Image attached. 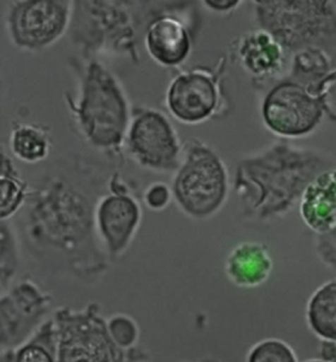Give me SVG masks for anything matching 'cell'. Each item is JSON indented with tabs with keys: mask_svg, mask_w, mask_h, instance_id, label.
<instances>
[{
	"mask_svg": "<svg viewBox=\"0 0 336 362\" xmlns=\"http://www.w3.org/2000/svg\"><path fill=\"white\" fill-rule=\"evenodd\" d=\"M199 362H220L217 360H215V358H205V360H201Z\"/></svg>",
	"mask_w": 336,
	"mask_h": 362,
	"instance_id": "29",
	"label": "cell"
},
{
	"mask_svg": "<svg viewBox=\"0 0 336 362\" xmlns=\"http://www.w3.org/2000/svg\"><path fill=\"white\" fill-rule=\"evenodd\" d=\"M57 331L58 362H148L141 348L117 346L97 302L81 309L61 307L52 315Z\"/></svg>",
	"mask_w": 336,
	"mask_h": 362,
	"instance_id": "8",
	"label": "cell"
},
{
	"mask_svg": "<svg viewBox=\"0 0 336 362\" xmlns=\"http://www.w3.org/2000/svg\"><path fill=\"white\" fill-rule=\"evenodd\" d=\"M29 194V184L21 177L13 158L5 153H0V220H13Z\"/></svg>",
	"mask_w": 336,
	"mask_h": 362,
	"instance_id": "21",
	"label": "cell"
},
{
	"mask_svg": "<svg viewBox=\"0 0 336 362\" xmlns=\"http://www.w3.org/2000/svg\"><path fill=\"white\" fill-rule=\"evenodd\" d=\"M315 251L325 267L336 271V227L327 233L316 235Z\"/></svg>",
	"mask_w": 336,
	"mask_h": 362,
	"instance_id": "25",
	"label": "cell"
},
{
	"mask_svg": "<svg viewBox=\"0 0 336 362\" xmlns=\"http://www.w3.org/2000/svg\"><path fill=\"white\" fill-rule=\"evenodd\" d=\"M117 168L74 155L59 158L29 185L13 221L22 249L42 271L87 285L107 276L111 259L97 233L95 209Z\"/></svg>",
	"mask_w": 336,
	"mask_h": 362,
	"instance_id": "1",
	"label": "cell"
},
{
	"mask_svg": "<svg viewBox=\"0 0 336 362\" xmlns=\"http://www.w3.org/2000/svg\"><path fill=\"white\" fill-rule=\"evenodd\" d=\"M274 271V259L265 244L241 242L227 255L224 272L232 284L254 288L265 284Z\"/></svg>",
	"mask_w": 336,
	"mask_h": 362,
	"instance_id": "17",
	"label": "cell"
},
{
	"mask_svg": "<svg viewBox=\"0 0 336 362\" xmlns=\"http://www.w3.org/2000/svg\"><path fill=\"white\" fill-rule=\"evenodd\" d=\"M73 8L70 0L10 1L5 13L8 37L22 51L49 49L69 32Z\"/></svg>",
	"mask_w": 336,
	"mask_h": 362,
	"instance_id": "11",
	"label": "cell"
},
{
	"mask_svg": "<svg viewBox=\"0 0 336 362\" xmlns=\"http://www.w3.org/2000/svg\"><path fill=\"white\" fill-rule=\"evenodd\" d=\"M167 4L168 1L78 0L68 32L70 42L78 49L80 57L119 56L138 64L145 29Z\"/></svg>",
	"mask_w": 336,
	"mask_h": 362,
	"instance_id": "4",
	"label": "cell"
},
{
	"mask_svg": "<svg viewBox=\"0 0 336 362\" xmlns=\"http://www.w3.org/2000/svg\"><path fill=\"white\" fill-rule=\"evenodd\" d=\"M21 240L13 220L0 221V291L4 293L18 278Z\"/></svg>",
	"mask_w": 336,
	"mask_h": 362,
	"instance_id": "22",
	"label": "cell"
},
{
	"mask_svg": "<svg viewBox=\"0 0 336 362\" xmlns=\"http://www.w3.org/2000/svg\"><path fill=\"white\" fill-rule=\"evenodd\" d=\"M334 85L335 81L320 86L305 85L283 75L263 95V124L280 139L291 141L311 136L325 119L336 122L330 98Z\"/></svg>",
	"mask_w": 336,
	"mask_h": 362,
	"instance_id": "7",
	"label": "cell"
},
{
	"mask_svg": "<svg viewBox=\"0 0 336 362\" xmlns=\"http://www.w3.org/2000/svg\"><path fill=\"white\" fill-rule=\"evenodd\" d=\"M203 4L204 8H208L211 13H217V15H230L241 6L242 1L240 0H205L203 1Z\"/></svg>",
	"mask_w": 336,
	"mask_h": 362,
	"instance_id": "27",
	"label": "cell"
},
{
	"mask_svg": "<svg viewBox=\"0 0 336 362\" xmlns=\"http://www.w3.org/2000/svg\"><path fill=\"white\" fill-rule=\"evenodd\" d=\"M300 218L316 235L336 227V167L318 174L304 191L299 206Z\"/></svg>",
	"mask_w": 336,
	"mask_h": 362,
	"instance_id": "16",
	"label": "cell"
},
{
	"mask_svg": "<svg viewBox=\"0 0 336 362\" xmlns=\"http://www.w3.org/2000/svg\"><path fill=\"white\" fill-rule=\"evenodd\" d=\"M75 92L64 93L78 138L116 167H124L133 107L122 83L99 58H70Z\"/></svg>",
	"mask_w": 336,
	"mask_h": 362,
	"instance_id": "3",
	"label": "cell"
},
{
	"mask_svg": "<svg viewBox=\"0 0 336 362\" xmlns=\"http://www.w3.org/2000/svg\"><path fill=\"white\" fill-rule=\"evenodd\" d=\"M335 167L317 148L280 139L238 160L233 191L242 218L274 223L299 206L304 191L318 174Z\"/></svg>",
	"mask_w": 336,
	"mask_h": 362,
	"instance_id": "2",
	"label": "cell"
},
{
	"mask_svg": "<svg viewBox=\"0 0 336 362\" xmlns=\"http://www.w3.org/2000/svg\"><path fill=\"white\" fill-rule=\"evenodd\" d=\"M124 151L136 165L156 173H175L184 156V144L164 112L133 107Z\"/></svg>",
	"mask_w": 336,
	"mask_h": 362,
	"instance_id": "10",
	"label": "cell"
},
{
	"mask_svg": "<svg viewBox=\"0 0 336 362\" xmlns=\"http://www.w3.org/2000/svg\"><path fill=\"white\" fill-rule=\"evenodd\" d=\"M141 221V204L119 170H116L111 179L110 191L100 198L95 209L97 233L111 262L127 252Z\"/></svg>",
	"mask_w": 336,
	"mask_h": 362,
	"instance_id": "13",
	"label": "cell"
},
{
	"mask_svg": "<svg viewBox=\"0 0 336 362\" xmlns=\"http://www.w3.org/2000/svg\"><path fill=\"white\" fill-rule=\"evenodd\" d=\"M54 297L32 278L17 279L0 298V350H13L28 341L49 317Z\"/></svg>",
	"mask_w": 336,
	"mask_h": 362,
	"instance_id": "12",
	"label": "cell"
},
{
	"mask_svg": "<svg viewBox=\"0 0 336 362\" xmlns=\"http://www.w3.org/2000/svg\"><path fill=\"white\" fill-rule=\"evenodd\" d=\"M304 362H330V361H327V360H323V358H322V360H317V358H311V360H308V361H304Z\"/></svg>",
	"mask_w": 336,
	"mask_h": 362,
	"instance_id": "28",
	"label": "cell"
},
{
	"mask_svg": "<svg viewBox=\"0 0 336 362\" xmlns=\"http://www.w3.org/2000/svg\"><path fill=\"white\" fill-rule=\"evenodd\" d=\"M227 58L211 66H198L181 70L169 83L165 102L174 119L186 124H199L221 117L228 112L223 88Z\"/></svg>",
	"mask_w": 336,
	"mask_h": 362,
	"instance_id": "9",
	"label": "cell"
},
{
	"mask_svg": "<svg viewBox=\"0 0 336 362\" xmlns=\"http://www.w3.org/2000/svg\"><path fill=\"white\" fill-rule=\"evenodd\" d=\"M245 362H298L292 346L279 338H267L251 346Z\"/></svg>",
	"mask_w": 336,
	"mask_h": 362,
	"instance_id": "23",
	"label": "cell"
},
{
	"mask_svg": "<svg viewBox=\"0 0 336 362\" xmlns=\"http://www.w3.org/2000/svg\"><path fill=\"white\" fill-rule=\"evenodd\" d=\"M172 197L193 220H208L226 206L230 194L229 170L217 150L192 136L184 143V156L172 179Z\"/></svg>",
	"mask_w": 336,
	"mask_h": 362,
	"instance_id": "6",
	"label": "cell"
},
{
	"mask_svg": "<svg viewBox=\"0 0 336 362\" xmlns=\"http://www.w3.org/2000/svg\"><path fill=\"white\" fill-rule=\"evenodd\" d=\"M257 28L270 34L286 54L301 49L336 51V3L332 0H256Z\"/></svg>",
	"mask_w": 336,
	"mask_h": 362,
	"instance_id": "5",
	"label": "cell"
},
{
	"mask_svg": "<svg viewBox=\"0 0 336 362\" xmlns=\"http://www.w3.org/2000/svg\"><path fill=\"white\" fill-rule=\"evenodd\" d=\"M8 148L17 160L29 165L46 160L52 148L51 129L42 124L13 122Z\"/></svg>",
	"mask_w": 336,
	"mask_h": 362,
	"instance_id": "18",
	"label": "cell"
},
{
	"mask_svg": "<svg viewBox=\"0 0 336 362\" xmlns=\"http://www.w3.org/2000/svg\"><path fill=\"white\" fill-rule=\"evenodd\" d=\"M0 362H58L57 331L54 317H49L16 349L0 350Z\"/></svg>",
	"mask_w": 336,
	"mask_h": 362,
	"instance_id": "20",
	"label": "cell"
},
{
	"mask_svg": "<svg viewBox=\"0 0 336 362\" xmlns=\"http://www.w3.org/2000/svg\"><path fill=\"white\" fill-rule=\"evenodd\" d=\"M172 186L165 182L157 181L148 185L144 192L145 206L153 211H160L170 204L172 199Z\"/></svg>",
	"mask_w": 336,
	"mask_h": 362,
	"instance_id": "26",
	"label": "cell"
},
{
	"mask_svg": "<svg viewBox=\"0 0 336 362\" xmlns=\"http://www.w3.org/2000/svg\"><path fill=\"white\" fill-rule=\"evenodd\" d=\"M306 321L312 334L336 343V278L316 288L306 305Z\"/></svg>",
	"mask_w": 336,
	"mask_h": 362,
	"instance_id": "19",
	"label": "cell"
},
{
	"mask_svg": "<svg viewBox=\"0 0 336 362\" xmlns=\"http://www.w3.org/2000/svg\"><path fill=\"white\" fill-rule=\"evenodd\" d=\"M107 329L112 339L122 349H136L139 346L140 326L134 317L124 313L112 314L107 317Z\"/></svg>",
	"mask_w": 336,
	"mask_h": 362,
	"instance_id": "24",
	"label": "cell"
},
{
	"mask_svg": "<svg viewBox=\"0 0 336 362\" xmlns=\"http://www.w3.org/2000/svg\"><path fill=\"white\" fill-rule=\"evenodd\" d=\"M230 56L250 76L254 86L269 87L287 73L289 56L282 46L263 29H251L236 37Z\"/></svg>",
	"mask_w": 336,
	"mask_h": 362,
	"instance_id": "15",
	"label": "cell"
},
{
	"mask_svg": "<svg viewBox=\"0 0 336 362\" xmlns=\"http://www.w3.org/2000/svg\"><path fill=\"white\" fill-rule=\"evenodd\" d=\"M189 8L187 1H168L148 22L143 42L148 56L160 66L177 69L192 54V28L181 15Z\"/></svg>",
	"mask_w": 336,
	"mask_h": 362,
	"instance_id": "14",
	"label": "cell"
}]
</instances>
